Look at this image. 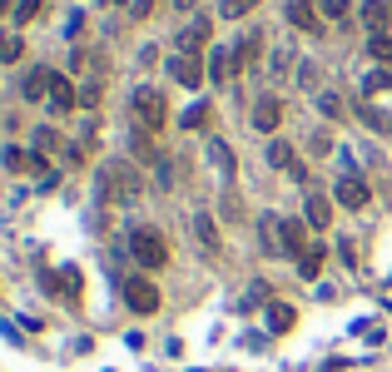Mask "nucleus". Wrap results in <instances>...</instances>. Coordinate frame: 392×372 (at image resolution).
Masks as SVG:
<instances>
[{
  "instance_id": "obj_41",
  "label": "nucleus",
  "mask_w": 392,
  "mask_h": 372,
  "mask_svg": "<svg viewBox=\"0 0 392 372\" xmlns=\"http://www.w3.org/2000/svg\"><path fill=\"white\" fill-rule=\"evenodd\" d=\"M174 5H179V10H194V5H198V0H174Z\"/></svg>"
},
{
  "instance_id": "obj_40",
  "label": "nucleus",
  "mask_w": 392,
  "mask_h": 372,
  "mask_svg": "<svg viewBox=\"0 0 392 372\" xmlns=\"http://www.w3.org/2000/svg\"><path fill=\"white\" fill-rule=\"evenodd\" d=\"M80 104H99V80H90V85L80 90Z\"/></svg>"
},
{
  "instance_id": "obj_32",
  "label": "nucleus",
  "mask_w": 392,
  "mask_h": 372,
  "mask_svg": "<svg viewBox=\"0 0 392 372\" xmlns=\"http://www.w3.org/2000/svg\"><path fill=\"white\" fill-rule=\"evenodd\" d=\"M55 144H60V134H55V129H45V124H40V129H35V149H40V154H50V149H55Z\"/></svg>"
},
{
  "instance_id": "obj_42",
  "label": "nucleus",
  "mask_w": 392,
  "mask_h": 372,
  "mask_svg": "<svg viewBox=\"0 0 392 372\" xmlns=\"http://www.w3.org/2000/svg\"><path fill=\"white\" fill-rule=\"evenodd\" d=\"M104 5H124V0H104Z\"/></svg>"
},
{
  "instance_id": "obj_8",
  "label": "nucleus",
  "mask_w": 392,
  "mask_h": 372,
  "mask_svg": "<svg viewBox=\"0 0 392 372\" xmlns=\"http://www.w3.org/2000/svg\"><path fill=\"white\" fill-rule=\"evenodd\" d=\"M278 124H283V99H278V94H263V99L253 104V129L273 134Z\"/></svg>"
},
{
  "instance_id": "obj_15",
  "label": "nucleus",
  "mask_w": 392,
  "mask_h": 372,
  "mask_svg": "<svg viewBox=\"0 0 392 372\" xmlns=\"http://www.w3.org/2000/svg\"><path fill=\"white\" fill-rule=\"evenodd\" d=\"M233 70H238L233 50H213V55H208V80H213V85H228V80H233Z\"/></svg>"
},
{
  "instance_id": "obj_25",
  "label": "nucleus",
  "mask_w": 392,
  "mask_h": 372,
  "mask_svg": "<svg viewBox=\"0 0 392 372\" xmlns=\"http://www.w3.org/2000/svg\"><path fill=\"white\" fill-rule=\"evenodd\" d=\"M20 55H25V45H20V35H0V60H5V65H15Z\"/></svg>"
},
{
  "instance_id": "obj_34",
  "label": "nucleus",
  "mask_w": 392,
  "mask_h": 372,
  "mask_svg": "<svg viewBox=\"0 0 392 372\" xmlns=\"http://www.w3.org/2000/svg\"><path fill=\"white\" fill-rule=\"evenodd\" d=\"M223 218H233V223L243 218V203H238V193H233V188L223 193Z\"/></svg>"
},
{
  "instance_id": "obj_28",
  "label": "nucleus",
  "mask_w": 392,
  "mask_h": 372,
  "mask_svg": "<svg viewBox=\"0 0 392 372\" xmlns=\"http://www.w3.org/2000/svg\"><path fill=\"white\" fill-rule=\"evenodd\" d=\"M253 5H258V0H223V5H218V15H223V20H238V15H248Z\"/></svg>"
},
{
  "instance_id": "obj_14",
  "label": "nucleus",
  "mask_w": 392,
  "mask_h": 372,
  "mask_svg": "<svg viewBox=\"0 0 392 372\" xmlns=\"http://www.w3.org/2000/svg\"><path fill=\"white\" fill-rule=\"evenodd\" d=\"M258 55H263V35H258V30H248V35L233 45V60H238V70H253V65H258Z\"/></svg>"
},
{
  "instance_id": "obj_29",
  "label": "nucleus",
  "mask_w": 392,
  "mask_h": 372,
  "mask_svg": "<svg viewBox=\"0 0 392 372\" xmlns=\"http://www.w3.org/2000/svg\"><path fill=\"white\" fill-rule=\"evenodd\" d=\"M318 109H323L328 119H343V99H338L333 90H323V94H318Z\"/></svg>"
},
{
  "instance_id": "obj_11",
  "label": "nucleus",
  "mask_w": 392,
  "mask_h": 372,
  "mask_svg": "<svg viewBox=\"0 0 392 372\" xmlns=\"http://www.w3.org/2000/svg\"><path fill=\"white\" fill-rule=\"evenodd\" d=\"M278 233H283V253H293V258L308 253V223H303V218H283Z\"/></svg>"
},
{
  "instance_id": "obj_7",
  "label": "nucleus",
  "mask_w": 392,
  "mask_h": 372,
  "mask_svg": "<svg viewBox=\"0 0 392 372\" xmlns=\"http://www.w3.org/2000/svg\"><path fill=\"white\" fill-rule=\"evenodd\" d=\"M303 218H308L313 228H328V223H333V198H328L323 188H308V193H303Z\"/></svg>"
},
{
  "instance_id": "obj_1",
  "label": "nucleus",
  "mask_w": 392,
  "mask_h": 372,
  "mask_svg": "<svg viewBox=\"0 0 392 372\" xmlns=\"http://www.w3.org/2000/svg\"><path fill=\"white\" fill-rule=\"evenodd\" d=\"M139 188H144V179H139V169H134L129 159H109V164L99 169V193H104L109 203H134Z\"/></svg>"
},
{
  "instance_id": "obj_43",
  "label": "nucleus",
  "mask_w": 392,
  "mask_h": 372,
  "mask_svg": "<svg viewBox=\"0 0 392 372\" xmlns=\"http://www.w3.org/2000/svg\"><path fill=\"white\" fill-rule=\"evenodd\" d=\"M388 15H392V0H388Z\"/></svg>"
},
{
  "instance_id": "obj_22",
  "label": "nucleus",
  "mask_w": 392,
  "mask_h": 372,
  "mask_svg": "<svg viewBox=\"0 0 392 372\" xmlns=\"http://www.w3.org/2000/svg\"><path fill=\"white\" fill-rule=\"evenodd\" d=\"M293 308H288V303H273V308H268V328H273V333H288V328H293Z\"/></svg>"
},
{
  "instance_id": "obj_16",
  "label": "nucleus",
  "mask_w": 392,
  "mask_h": 372,
  "mask_svg": "<svg viewBox=\"0 0 392 372\" xmlns=\"http://www.w3.org/2000/svg\"><path fill=\"white\" fill-rule=\"evenodd\" d=\"M288 25L318 30V0H288Z\"/></svg>"
},
{
  "instance_id": "obj_20",
  "label": "nucleus",
  "mask_w": 392,
  "mask_h": 372,
  "mask_svg": "<svg viewBox=\"0 0 392 372\" xmlns=\"http://www.w3.org/2000/svg\"><path fill=\"white\" fill-rule=\"evenodd\" d=\"M194 238L208 248V253H218V223H213L208 213H198V218H194Z\"/></svg>"
},
{
  "instance_id": "obj_27",
  "label": "nucleus",
  "mask_w": 392,
  "mask_h": 372,
  "mask_svg": "<svg viewBox=\"0 0 392 372\" xmlns=\"http://www.w3.org/2000/svg\"><path fill=\"white\" fill-rule=\"evenodd\" d=\"M40 10H45V0H20V5H15V25H30Z\"/></svg>"
},
{
  "instance_id": "obj_33",
  "label": "nucleus",
  "mask_w": 392,
  "mask_h": 372,
  "mask_svg": "<svg viewBox=\"0 0 392 372\" xmlns=\"http://www.w3.org/2000/svg\"><path fill=\"white\" fill-rule=\"evenodd\" d=\"M75 293H80V273L65 268V273H60V298H75Z\"/></svg>"
},
{
  "instance_id": "obj_19",
  "label": "nucleus",
  "mask_w": 392,
  "mask_h": 372,
  "mask_svg": "<svg viewBox=\"0 0 392 372\" xmlns=\"http://www.w3.org/2000/svg\"><path fill=\"white\" fill-rule=\"evenodd\" d=\"M392 15H388V0H368L363 5V25L373 30V35H383V25H388Z\"/></svg>"
},
{
  "instance_id": "obj_38",
  "label": "nucleus",
  "mask_w": 392,
  "mask_h": 372,
  "mask_svg": "<svg viewBox=\"0 0 392 372\" xmlns=\"http://www.w3.org/2000/svg\"><path fill=\"white\" fill-rule=\"evenodd\" d=\"M35 159H40V154H35ZM35 159H25L20 149H5V164H10V169H25V164H35Z\"/></svg>"
},
{
  "instance_id": "obj_35",
  "label": "nucleus",
  "mask_w": 392,
  "mask_h": 372,
  "mask_svg": "<svg viewBox=\"0 0 392 372\" xmlns=\"http://www.w3.org/2000/svg\"><path fill=\"white\" fill-rule=\"evenodd\" d=\"M263 298H268V283H253V288H248V293H243V308H258V303H263Z\"/></svg>"
},
{
  "instance_id": "obj_23",
  "label": "nucleus",
  "mask_w": 392,
  "mask_h": 372,
  "mask_svg": "<svg viewBox=\"0 0 392 372\" xmlns=\"http://www.w3.org/2000/svg\"><path fill=\"white\" fill-rule=\"evenodd\" d=\"M298 273H303V278H318V273H323V248H308V253L298 258Z\"/></svg>"
},
{
  "instance_id": "obj_9",
  "label": "nucleus",
  "mask_w": 392,
  "mask_h": 372,
  "mask_svg": "<svg viewBox=\"0 0 392 372\" xmlns=\"http://www.w3.org/2000/svg\"><path fill=\"white\" fill-rule=\"evenodd\" d=\"M268 164H273V169H288V174H293L298 184H308V169L298 164L293 144H283V139H273V144H268Z\"/></svg>"
},
{
  "instance_id": "obj_30",
  "label": "nucleus",
  "mask_w": 392,
  "mask_h": 372,
  "mask_svg": "<svg viewBox=\"0 0 392 372\" xmlns=\"http://www.w3.org/2000/svg\"><path fill=\"white\" fill-rule=\"evenodd\" d=\"M184 129H198V124H208V104H194V109H184V119H179Z\"/></svg>"
},
{
  "instance_id": "obj_18",
  "label": "nucleus",
  "mask_w": 392,
  "mask_h": 372,
  "mask_svg": "<svg viewBox=\"0 0 392 372\" xmlns=\"http://www.w3.org/2000/svg\"><path fill=\"white\" fill-rule=\"evenodd\" d=\"M278 223H283V218H273V213H263V218H258V233H263V253H283V233H278Z\"/></svg>"
},
{
  "instance_id": "obj_3",
  "label": "nucleus",
  "mask_w": 392,
  "mask_h": 372,
  "mask_svg": "<svg viewBox=\"0 0 392 372\" xmlns=\"http://www.w3.org/2000/svg\"><path fill=\"white\" fill-rule=\"evenodd\" d=\"M134 119H139V129H149V134H159L164 124H169V99L159 90H134Z\"/></svg>"
},
{
  "instance_id": "obj_17",
  "label": "nucleus",
  "mask_w": 392,
  "mask_h": 372,
  "mask_svg": "<svg viewBox=\"0 0 392 372\" xmlns=\"http://www.w3.org/2000/svg\"><path fill=\"white\" fill-rule=\"evenodd\" d=\"M358 119L368 124V129H378V134H392V109H378V104H358Z\"/></svg>"
},
{
  "instance_id": "obj_39",
  "label": "nucleus",
  "mask_w": 392,
  "mask_h": 372,
  "mask_svg": "<svg viewBox=\"0 0 392 372\" xmlns=\"http://www.w3.org/2000/svg\"><path fill=\"white\" fill-rule=\"evenodd\" d=\"M149 10H154V0H129V15L134 20H149Z\"/></svg>"
},
{
  "instance_id": "obj_36",
  "label": "nucleus",
  "mask_w": 392,
  "mask_h": 372,
  "mask_svg": "<svg viewBox=\"0 0 392 372\" xmlns=\"http://www.w3.org/2000/svg\"><path fill=\"white\" fill-rule=\"evenodd\" d=\"M298 85H303V90H313V85H318V70H313V60H303V70H298Z\"/></svg>"
},
{
  "instance_id": "obj_31",
  "label": "nucleus",
  "mask_w": 392,
  "mask_h": 372,
  "mask_svg": "<svg viewBox=\"0 0 392 372\" xmlns=\"http://www.w3.org/2000/svg\"><path fill=\"white\" fill-rule=\"evenodd\" d=\"M268 70H273V75H288V70H293V50H288V45L273 50V65H268Z\"/></svg>"
},
{
  "instance_id": "obj_6",
  "label": "nucleus",
  "mask_w": 392,
  "mask_h": 372,
  "mask_svg": "<svg viewBox=\"0 0 392 372\" xmlns=\"http://www.w3.org/2000/svg\"><path fill=\"white\" fill-rule=\"evenodd\" d=\"M333 198H338L343 208H358V213H363V208H368V198H373V188L363 184L358 174H343V179H338V188H333Z\"/></svg>"
},
{
  "instance_id": "obj_2",
  "label": "nucleus",
  "mask_w": 392,
  "mask_h": 372,
  "mask_svg": "<svg viewBox=\"0 0 392 372\" xmlns=\"http://www.w3.org/2000/svg\"><path fill=\"white\" fill-rule=\"evenodd\" d=\"M129 258H134L139 268H164V263H169V243H164V233L149 228V223L129 228Z\"/></svg>"
},
{
  "instance_id": "obj_37",
  "label": "nucleus",
  "mask_w": 392,
  "mask_h": 372,
  "mask_svg": "<svg viewBox=\"0 0 392 372\" xmlns=\"http://www.w3.org/2000/svg\"><path fill=\"white\" fill-rule=\"evenodd\" d=\"M308 149H313V154H333V139H328V134H323V129H318V134H313V139H308Z\"/></svg>"
},
{
  "instance_id": "obj_21",
  "label": "nucleus",
  "mask_w": 392,
  "mask_h": 372,
  "mask_svg": "<svg viewBox=\"0 0 392 372\" xmlns=\"http://www.w3.org/2000/svg\"><path fill=\"white\" fill-rule=\"evenodd\" d=\"M20 90H25V99H45L50 94V70H30Z\"/></svg>"
},
{
  "instance_id": "obj_26",
  "label": "nucleus",
  "mask_w": 392,
  "mask_h": 372,
  "mask_svg": "<svg viewBox=\"0 0 392 372\" xmlns=\"http://www.w3.org/2000/svg\"><path fill=\"white\" fill-rule=\"evenodd\" d=\"M318 10H323L328 20H348V15H353V5H348V0H318Z\"/></svg>"
},
{
  "instance_id": "obj_12",
  "label": "nucleus",
  "mask_w": 392,
  "mask_h": 372,
  "mask_svg": "<svg viewBox=\"0 0 392 372\" xmlns=\"http://www.w3.org/2000/svg\"><path fill=\"white\" fill-rule=\"evenodd\" d=\"M75 104H80L75 85H70L65 75H55V70H50V109H55V114H65V109H75Z\"/></svg>"
},
{
  "instance_id": "obj_13",
  "label": "nucleus",
  "mask_w": 392,
  "mask_h": 372,
  "mask_svg": "<svg viewBox=\"0 0 392 372\" xmlns=\"http://www.w3.org/2000/svg\"><path fill=\"white\" fill-rule=\"evenodd\" d=\"M203 149H208V159H213V169L223 174V184H233V174H238V159H233V149H228L223 139H208Z\"/></svg>"
},
{
  "instance_id": "obj_4",
  "label": "nucleus",
  "mask_w": 392,
  "mask_h": 372,
  "mask_svg": "<svg viewBox=\"0 0 392 372\" xmlns=\"http://www.w3.org/2000/svg\"><path fill=\"white\" fill-rule=\"evenodd\" d=\"M124 303H129L139 318H149V313L159 308V288L149 278H124Z\"/></svg>"
},
{
  "instance_id": "obj_10",
  "label": "nucleus",
  "mask_w": 392,
  "mask_h": 372,
  "mask_svg": "<svg viewBox=\"0 0 392 372\" xmlns=\"http://www.w3.org/2000/svg\"><path fill=\"white\" fill-rule=\"evenodd\" d=\"M169 75H174L184 90H198V85H203V65H198V55H174V60H169Z\"/></svg>"
},
{
  "instance_id": "obj_44",
  "label": "nucleus",
  "mask_w": 392,
  "mask_h": 372,
  "mask_svg": "<svg viewBox=\"0 0 392 372\" xmlns=\"http://www.w3.org/2000/svg\"><path fill=\"white\" fill-rule=\"evenodd\" d=\"M0 5H5V0H0Z\"/></svg>"
},
{
  "instance_id": "obj_24",
  "label": "nucleus",
  "mask_w": 392,
  "mask_h": 372,
  "mask_svg": "<svg viewBox=\"0 0 392 372\" xmlns=\"http://www.w3.org/2000/svg\"><path fill=\"white\" fill-rule=\"evenodd\" d=\"M368 55L383 60V65H392V35H373V40H368Z\"/></svg>"
},
{
  "instance_id": "obj_5",
  "label": "nucleus",
  "mask_w": 392,
  "mask_h": 372,
  "mask_svg": "<svg viewBox=\"0 0 392 372\" xmlns=\"http://www.w3.org/2000/svg\"><path fill=\"white\" fill-rule=\"evenodd\" d=\"M213 40V25H208V15H198V20H189L184 30H179V55H203V45Z\"/></svg>"
}]
</instances>
